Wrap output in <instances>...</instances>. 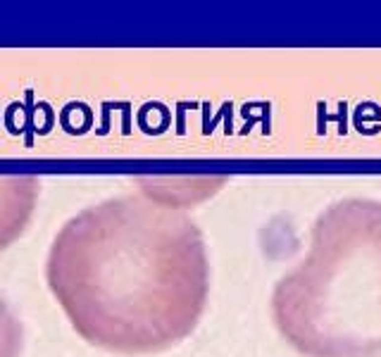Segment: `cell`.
<instances>
[{
    "instance_id": "cell-1",
    "label": "cell",
    "mask_w": 381,
    "mask_h": 357,
    "mask_svg": "<svg viewBox=\"0 0 381 357\" xmlns=\"http://www.w3.org/2000/svg\"><path fill=\"white\" fill-rule=\"evenodd\" d=\"M45 276L76 333L124 355L155 353L189 336L207 298L198 226L138 195L72 217L50 246Z\"/></svg>"
},
{
    "instance_id": "cell-2",
    "label": "cell",
    "mask_w": 381,
    "mask_h": 357,
    "mask_svg": "<svg viewBox=\"0 0 381 357\" xmlns=\"http://www.w3.org/2000/svg\"><path fill=\"white\" fill-rule=\"evenodd\" d=\"M41 183L36 177L0 174V250L14 243L27 229L38 203Z\"/></svg>"
},
{
    "instance_id": "cell-3",
    "label": "cell",
    "mask_w": 381,
    "mask_h": 357,
    "mask_svg": "<svg viewBox=\"0 0 381 357\" xmlns=\"http://www.w3.org/2000/svg\"><path fill=\"white\" fill-rule=\"evenodd\" d=\"M22 324L10 310V305L0 298V357H19L22 353Z\"/></svg>"
}]
</instances>
